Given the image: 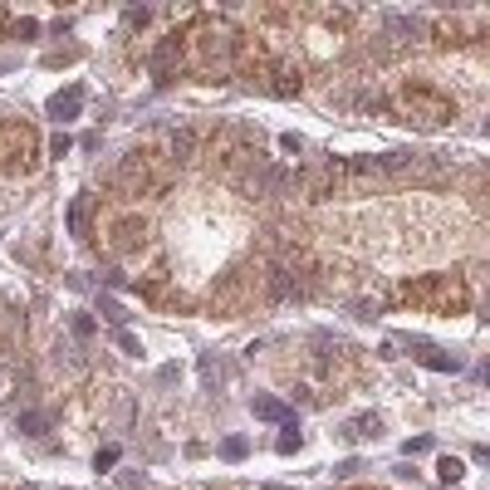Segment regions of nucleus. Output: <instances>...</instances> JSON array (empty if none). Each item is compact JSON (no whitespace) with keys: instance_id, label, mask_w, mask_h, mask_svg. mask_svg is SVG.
I'll return each instance as SVG.
<instances>
[{"instance_id":"obj_1","label":"nucleus","mask_w":490,"mask_h":490,"mask_svg":"<svg viewBox=\"0 0 490 490\" xmlns=\"http://www.w3.org/2000/svg\"><path fill=\"white\" fill-rule=\"evenodd\" d=\"M402 299L412 309H426V314H461L471 304L466 285L456 275H422V280H407L402 285Z\"/></svg>"},{"instance_id":"obj_2","label":"nucleus","mask_w":490,"mask_h":490,"mask_svg":"<svg viewBox=\"0 0 490 490\" xmlns=\"http://www.w3.org/2000/svg\"><path fill=\"white\" fill-rule=\"evenodd\" d=\"M393 113H397L402 123H412V128H442L456 108H451V98H446L442 88L407 84V88H397V98H393Z\"/></svg>"},{"instance_id":"obj_3","label":"nucleus","mask_w":490,"mask_h":490,"mask_svg":"<svg viewBox=\"0 0 490 490\" xmlns=\"http://www.w3.org/2000/svg\"><path fill=\"white\" fill-rule=\"evenodd\" d=\"M0 157H6V172H30L35 167V133L25 123H10L6 133H0Z\"/></svg>"},{"instance_id":"obj_4","label":"nucleus","mask_w":490,"mask_h":490,"mask_svg":"<svg viewBox=\"0 0 490 490\" xmlns=\"http://www.w3.org/2000/svg\"><path fill=\"white\" fill-rule=\"evenodd\" d=\"M196 39H201L196 49H201V59H206V64H211V59H216V64H226L231 54H236V35H231L226 25H221V30H206V35H196Z\"/></svg>"},{"instance_id":"obj_5","label":"nucleus","mask_w":490,"mask_h":490,"mask_svg":"<svg viewBox=\"0 0 490 490\" xmlns=\"http://www.w3.org/2000/svg\"><path fill=\"white\" fill-rule=\"evenodd\" d=\"M79 108H84V84H69V88H59L49 98V118L69 123V118H79Z\"/></svg>"},{"instance_id":"obj_6","label":"nucleus","mask_w":490,"mask_h":490,"mask_svg":"<svg viewBox=\"0 0 490 490\" xmlns=\"http://www.w3.org/2000/svg\"><path fill=\"white\" fill-rule=\"evenodd\" d=\"M177 54H182L177 35H172V39H162V44L152 49V74H157V84H172V69H177Z\"/></svg>"},{"instance_id":"obj_7","label":"nucleus","mask_w":490,"mask_h":490,"mask_svg":"<svg viewBox=\"0 0 490 490\" xmlns=\"http://www.w3.org/2000/svg\"><path fill=\"white\" fill-rule=\"evenodd\" d=\"M250 412H255L260 422H285V426H294V412H290L280 397H255V402H250Z\"/></svg>"},{"instance_id":"obj_8","label":"nucleus","mask_w":490,"mask_h":490,"mask_svg":"<svg viewBox=\"0 0 490 490\" xmlns=\"http://www.w3.org/2000/svg\"><path fill=\"white\" fill-rule=\"evenodd\" d=\"M377 431H383V422L368 412V417H353V422L343 426V437H348V442H368V437H377Z\"/></svg>"},{"instance_id":"obj_9","label":"nucleus","mask_w":490,"mask_h":490,"mask_svg":"<svg viewBox=\"0 0 490 490\" xmlns=\"http://www.w3.org/2000/svg\"><path fill=\"white\" fill-rule=\"evenodd\" d=\"M69 231H74L79 241H88V196H79V201L69 206Z\"/></svg>"},{"instance_id":"obj_10","label":"nucleus","mask_w":490,"mask_h":490,"mask_svg":"<svg viewBox=\"0 0 490 490\" xmlns=\"http://www.w3.org/2000/svg\"><path fill=\"white\" fill-rule=\"evenodd\" d=\"M422 363H426L431 373H456V368H461V363H456V353H442V348H426V353H422Z\"/></svg>"},{"instance_id":"obj_11","label":"nucleus","mask_w":490,"mask_h":490,"mask_svg":"<svg viewBox=\"0 0 490 490\" xmlns=\"http://www.w3.org/2000/svg\"><path fill=\"white\" fill-rule=\"evenodd\" d=\"M20 431H25V437H44V431H49V412H20Z\"/></svg>"},{"instance_id":"obj_12","label":"nucleus","mask_w":490,"mask_h":490,"mask_svg":"<svg viewBox=\"0 0 490 490\" xmlns=\"http://www.w3.org/2000/svg\"><path fill=\"white\" fill-rule=\"evenodd\" d=\"M191 152H196V133H191V128H182V133H172V157H177V162H187Z\"/></svg>"},{"instance_id":"obj_13","label":"nucleus","mask_w":490,"mask_h":490,"mask_svg":"<svg viewBox=\"0 0 490 490\" xmlns=\"http://www.w3.org/2000/svg\"><path fill=\"white\" fill-rule=\"evenodd\" d=\"M437 475H442V480H446V485H456V480H461V475H466V466H461V461H456V456H442V461H437Z\"/></svg>"},{"instance_id":"obj_14","label":"nucleus","mask_w":490,"mask_h":490,"mask_svg":"<svg viewBox=\"0 0 490 490\" xmlns=\"http://www.w3.org/2000/svg\"><path fill=\"white\" fill-rule=\"evenodd\" d=\"M245 451H250V442H245V437H226V442H221V456H226V461H241Z\"/></svg>"},{"instance_id":"obj_15","label":"nucleus","mask_w":490,"mask_h":490,"mask_svg":"<svg viewBox=\"0 0 490 490\" xmlns=\"http://www.w3.org/2000/svg\"><path fill=\"white\" fill-rule=\"evenodd\" d=\"M69 329H74V339H93V329H98V323H93L88 314H74V319H69Z\"/></svg>"},{"instance_id":"obj_16","label":"nucleus","mask_w":490,"mask_h":490,"mask_svg":"<svg viewBox=\"0 0 490 490\" xmlns=\"http://www.w3.org/2000/svg\"><path fill=\"white\" fill-rule=\"evenodd\" d=\"M299 446H304V437H299L294 426H285V437H280V456H294Z\"/></svg>"},{"instance_id":"obj_17","label":"nucleus","mask_w":490,"mask_h":490,"mask_svg":"<svg viewBox=\"0 0 490 490\" xmlns=\"http://www.w3.org/2000/svg\"><path fill=\"white\" fill-rule=\"evenodd\" d=\"M98 304H103V314H108V319H113V323H123V319H128V309H123L118 299H108V294H103Z\"/></svg>"},{"instance_id":"obj_18","label":"nucleus","mask_w":490,"mask_h":490,"mask_svg":"<svg viewBox=\"0 0 490 490\" xmlns=\"http://www.w3.org/2000/svg\"><path fill=\"white\" fill-rule=\"evenodd\" d=\"M422 451H431V437H412V442H402V456H422Z\"/></svg>"},{"instance_id":"obj_19","label":"nucleus","mask_w":490,"mask_h":490,"mask_svg":"<svg viewBox=\"0 0 490 490\" xmlns=\"http://www.w3.org/2000/svg\"><path fill=\"white\" fill-rule=\"evenodd\" d=\"M93 466H98V471H108V466H118V446H103V451L93 456Z\"/></svg>"},{"instance_id":"obj_20","label":"nucleus","mask_w":490,"mask_h":490,"mask_svg":"<svg viewBox=\"0 0 490 490\" xmlns=\"http://www.w3.org/2000/svg\"><path fill=\"white\" fill-rule=\"evenodd\" d=\"M280 147H285V152H290V157H299V152H304V142H299V138H294V133H285V138H280Z\"/></svg>"},{"instance_id":"obj_21","label":"nucleus","mask_w":490,"mask_h":490,"mask_svg":"<svg viewBox=\"0 0 490 490\" xmlns=\"http://www.w3.org/2000/svg\"><path fill=\"white\" fill-rule=\"evenodd\" d=\"M69 147H74V142H69V138H64V133H54V142H49V152H54V157H64V152H69Z\"/></svg>"},{"instance_id":"obj_22","label":"nucleus","mask_w":490,"mask_h":490,"mask_svg":"<svg viewBox=\"0 0 490 490\" xmlns=\"http://www.w3.org/2000/svg\"><path fill=\"white\" fill-rule=\"evenodd\" d=\"M118 343H123V353H142V343H138L133 334H118Z\"/></svg>"}]
</instances>
